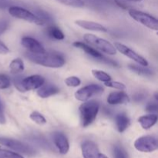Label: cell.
Instances as JSON below:
<instances>
[{
	"mask_svg": "<svg viewBox=\"0 0 158 158\" xmlns=\"http://www.w3.org/2000/svg\"><path fill=\"white\" fill-rule=\"evenodd\" d=\"M100 110V103L96 100L83 102L80 106V122L83 127H87L97 118Z\"/></svg>",
	"mask_w": 158,
	"mask_h": 158,
	"instance_id": "7a4b0ae2",
	"label": "cell"
},
{
	"mask_svg": "<svg viewBox=\"0 0 158 158\" xmlns=\"http://www.w3.org/2000/svg\"><path fill=\"white\" fill-rule=\"evenodd\" d=\"M129 69L131 70L134 71V73H136L139 74V75H142V76H151L154 74V72H153L151 69H148L147 66H137V65H133L131 64L129 65Z\"/></svg>",
	"mask_w": 158,
	"mask_h": 158,
	"instance_id": "7402d4cb",
	"label": "cell"
},
{
	"mask_svg": "<svg viewBox=\"0 0 158 158\" xmlns=\"http://www.w3.org/2000/svg\"><path fill=\"white\" fill-rule=\"evenodd\" d=\"M92 74L99 81L103 82V83H106V82L111 80L110 76L106 73V72H104V71L98 70V69H92Z\"/></svg>",
	"mask_w": 158,
	"mask_h": 158,
	"instance_id": "603a6c76",
	"label": "cell"
},
{
	"mask_svg": "<svg viewBox=\"0 0 158 158\" xmlns=\"http://www.w3.org/2000/svg\"><path fill=\"white\" fill-rule=\"evenodd\" d=\"M46 33L50 38L57 40H62L65 38L63 32L55 26H50L46 29Z\"/></svg>",
	"mask_w": 158,
	"mask_h": 158,
	"instance_id": "ffe728a7",
	"label": "cell"
},
{
	"mask_svg": "<svg viewBox=\"0 0 158 158\" xmlns=\"http://www.w3.org/2000/svg\"><path fill=\"white\" fill-rule=\"evenodd\" d=\"M65 83L66 86H69V87H77L80 85L81 80L77 77H69L65 80Z\"/></svg>",
	"mask_w": 158,
	"mask_h": 158,
	"instance_id": "4316f807",
	"label": "cell"
},
{
	"mask_svg": "<svg viewBox=\"0 0 158 158\" xmlns=\"http://www.w3.org/2000/svg\"><path fill=\"white\" fill-rule=\"evenodd\" d=\"M21 43L29 52L35 54H41L46 52L43 45L35 39L32 37H23L21 40Z\"/></svg>",
	"mask_w": 158,
	"mask_h": 158,
	"instance_id": "8fae6325",
	"label": "cell"
},
{
	"mask_svg": "<svg viewBox=\"0 0 158 158\" xmlns=\"http://www.w3.org/2000/svg\"><path fill=\"white\" fill-rule=\"evenodd\" d=\"M0 158H24L23 156L16 154V153L12 152V151H7V150L0 149Z\"/></svg>",
	"mask_w": 158,
	"mask_h": 158,
	"instance_id": "f1b7e54d",
	"label": "cell"
},
{
	"mask_svg": "<svg viewBox=\"0 0 158 158\" xmlns=\"http://www.w3.org/2000/svg\"><path fill=\"white\" fill-rule=\"evenodd\" d=\"M73 46L82 49V50L84 51L86 54H88V55L94 57V58L96 59H100L103 56V55H102L100 52H99L97 49L93 48L91 46L86 44V43H82V42H74V43H73Z\"/></svg>",
	"mask_w": 158,
	"mask_h": 158,
	"instance_id": "e0dca14e",
	"label": "cell"
},
{
	"mask_svg": "<svg viewBox=\"0 0 158 158\" xmlns=\"http://www.w3.org/2000/svg\"><path fill=\"white\" fill-rule=\"evenodd\" d=\"M146 110L148 112L150 113H154V112H157V103H149V104L146 107Z\"/></svg>",
	"mask_w": 158,
	"mask_h": 158,
	"instance_id": "1f68e13d",
	"label": "cell"
},
{
	"mask_svg": "<svg viewBox=\"0 0 158 158\" xmlns=\"http://www.w3.org/2000/svg\"><path fill=\"white\" fill-rule=\"evenodd\" d=\"M52 139L59 152L61 154H66L69 150V143L67 137L61 132H54Z\"/></svg>",
	"mask_w": 158,
	"mask_h": 158,
	"instance_id": "4fadbf2b",
	"label": "cell"
},
{
	"mask_svg": "<svg viewBox=\"0 0 158 158\" xmlns=\"http://www.w3.org/2000/svg\"><path fill=\"white\" fill-rule=\"evenodd\" d=\"M104 85L106 86H107V87L119 89V90H124V89H126V86H125L123 83H120V82L117 81H112V80H110V81L104 83Z\"/></svg>",
	"mask_w": 158,
	"mask_h": 158,
	"instance_id": "83f0119b",
	"label": "cell"
},
{
	"mask_svg": "<svg viewBox=\"0 0 158 158\" xmlns=\"http://www.w3.org/2000/svg\"><path fill=\"white\" fill-rule=\"evenodd\" d=\"M103 88L97 84H90L80 88L75 93V98L81 102L88 101L91 97L102 94Z\"/></svg>",
	"mask_w": 158,
	"mask_h": 158,
	"instance_id": "52a82bcc",
	"label": "cell"
},
{
	"mask_svg": "<svg viewBox=\"0 0 158 158\" xmlns=\"http://www.w3.org/2000/svg\"><path fill=\"white\" fill-rule=\"evenodd\" d=\"M114 46H115L117 50H118L119 52H121L122 54H123L124 56H127L128 58L131 59V60H133L134 61H135L136 63H137L139 65H140V66H148V62L147 61L146 59H144L143 56L139 55L138 53H137L135 51L131 49V48L127 47V46H125V45L120 43H115Z\"/></svg>",
	"mask_w": 158,
	"mask_h": 158,
	"instance_id": "9c48e42d",
	"label": "cell"
},
{
	"mask_svg": "<svg viewBox=\"0 0 158 158\" xmlns=\"http://www.w3.org/2000/svg\"><path fill=\"white\" fill-rule=\"evenodd\" d=\"M26 56L36 64L49 68H60L64 66L66 63L61 56L55 53L44 52L41 54H35L28 52Z\"/></svg>",
	"mask_w": 158,
	"mask_h": 158,
	"instance_id": "6da1fadb",
	"label": "cell"
},
{
	"mask_svg": "<svg viewBox=\"0 0 158 158\" xmlns=\"http://www.w3.org/2000/svg\"><path fill=\"white\" fill-rule=\"evenodd\" d=\"M157 121V116L155 114H148L139 117L138 122L144 130H149L156 124Z\"/></svg>",
	"mask_w": 158,
	"mask_h": 158,
	"instance_id": "d6986e66",
	"label": "cell"
},
{
	"mask_svg": "<svg viewBox=\"0 0 158 158\" xmlns=\"http://www.w3.org/2000/svg\"><path fill=\"white\" fill-rule=\"evenodd\" d=\"M6 123V118H5L4 114H3V110L2 109V106H0V123L1 124H4Z\"/></svg>",
	"mask_w": 158,
	"mask_h": 158,
	"instance_id": "e575fe53",
	"label": "cell"
},
{
	"mask_svg": "<svg viewBox=\"0 0 158 158\" xmlns=\"http://www.w3.org/2000/svg\"><path fill=\"white\" fill-rule=\"evenodd\" d=\"M116 126L117 131L120 133H123L127 129L130 125V118L125 113H120L116 116Z\"/></svg>",
	"mask_w": 158,
	"mask_h": 158,
	"instance_id": "ac0fdd59",
	"label": "cell"
},
{
	"mask_svg": "<svg viewBox=\"0 0 158 158\" xmlns=\"http://www.w3.org/2000/svg\"><path fill=\"white\" fill-rule=\"evenodd\" d=\"M0 144L6 146L16 152L26 154L28 156H32L35 154V151L34 148L23 142L13 139L6 138V137H0Z\"/></svg>",
	"mask_w": 158,
	"mask_h": 158,
	"instance_id": "5b68a950",
	"label": "cell"
},
{
	"mask_svg": "<svg viewBox=\"0 0 158 158\" xmlns=\"http://www.w3.org/2000/svg\"><path fill=\"white\" fill-rule=\"evenodd\" d=\"M45 83V78L40 75H32L21 80V84L25 92L39 89Z\"/></svg>",
	"mask_w": 158,
	"mask_h": 158,
	"instance_id": "30bf717a",
	"label": "cell"
},
{
	"mask_svg": "<svg viewBox=\"0 0 158 158\" xmlns=\"http://www.w3.org/2000/svg\"><path fill=\"white\" fill-rule=\"evenodd\" d=\"M114 158H127V154L123 148L120 145H115L114 147Z\"/></svg>",
	"mask_w": 158,
	"mask_h": 158,
	"instance_id": "484cf974",
	"label": "cell"
},
{
	"mask_svg": "<svg viewBox=\"0 0 158 158\" xmlns=\"http://www.w3.org/2000/svg\"><path fill=\"white\" fill-rule=\"evenodd\" d=\"M9 49L2 42L0 41V54H2V55H6V54L9 53Z\"/></svg>",
	"mask_w": 158,
	"mask_h": 158,
	"instance_id": "836d02e7",
	"label": "cell"
},
{
	"mask_svg": "<svg viewBox=\"0 0 158 158\" xmlns=\"http://www.w3.org/2000/svg\"><path fill=\"white\" fill-rule=\"evenodd\" d=\"M134 148L140 152L151 153L157 150V139L154 136H143L137 139L134 143Z\"/></svg>",
	"mask_w": 158,
	"mask_h": 158,
	"instance_id": "ba28073f",
	"label": "cell"
},
{
	"mask_svg": "<svg viewBox=\"0 0 158 158\" xmlns=\"http://www.w3.org/2000/svg\"><path fill=\"white\" fill-rule=\"evenodd\" d=\"M0 106H1V104H0Z\"/></svg>",
	"mask_w": 158,
	"mask_h": 158,
	"instance_id": "74e56055",
	"label": "cell"
},
{
	"mask_svg": "<svg viewBox=\"0 0 158 158\" xmlns=\"http://www.w3.org/2000/svg\"><path fill=\"white\" fill-rule=\"evenodd\" d=\"M75 23L77 26H80V27L83 28L84 29H87V30L95 31V32H106L108 31L107 29L105 26H103V25L93 21L78 19L76 20Z\"/></svg>",
	"mask_w": 158,
	"mask_h": 158,
	"instance_id": "5bb4252c",
	"label": "cell"
},
{
	"mask_svg": "<svg viewBox=\"0 0 158 158\" xmlns=\"http://www.w3.org/2000/svg\"><path fill=\"white\" fill-rule=\"evenodd\" d=\"M83 40L91 46H94L96 49L106 54L115 55L117 52V49L112 43L104 39L100 38L94 34H85L83 35Z\"/></svg>",
	"mask_w": 158,
	"mask_h": 158,
	"instance_id": "3957f363",
	"label": "cell"
},
{
	"mask_svg": "<svg viewBox=\"0 0 158 158\" xmlns=\"http://www.w3.org/2000/svg\"><path fill=\"white\" fill-rule=\"evenodd\" d=\"M129 15H131V18L143 26L153 30H158V21L157 19L152 15L137 9H130Z\"/></svg>",
	"mask_w": 158,
	"mask_h": 158,
	"instance_id": "8992f818",
	"label": "cell"
},
{
	"mask_svg": "<svg viewBox=\"0 0 158 158\" xmlns=\"http://www.w3.org/2000/svg\"><path fill=\"white\" fill-rule=\"evenodd\" d=\"M9 12L12 16L15 18L25 20L37 26H43L45 23L44 20L42 19L40 16L19 6H11L9 9Z\"/></svg>",
	"mask_w": 158,
	"mask_h": 158,
	"instance_id": "277c9868",
	"label": "cell"
},
{
	"mask_svg": "<svg viewBox=\"0 0 158 158\" xmlns=\"http://www.w3.org/2000/svg\"><path fill=\"white\" fill-rule=\"evenodd\" d=\"M107 103L110 105H118L127 103L130 101V98L127 94L123 91L113 92L107 97Z\"/></svg>",
	"mask_w": 158,
	"mask_h": 158,
	"instance_id": "9a60e30c",
	"label": "cell"
},
{
	"mask_svg": "<svg viewBox=\"0 0 158 158\" xmlns=\"http://www.w3.org/2000/svg\"><path fill=\"white\" fill-rule=\"evenodd\" d=\"M60 93V89L55 85L52 84H43L41 87L39 88L37 91V95L41 98H47V97L53 96Z\"/></svg>",
	"mask_w": 158,
	"mask_h": 158,
	"instance_id": "2e32d148",
	"label": "cell"
},
{
	"mask_svg": "<svg viewBox=\"0 0 158 158\" xmlns=\"http://www.w3.org/2000/svg\"><path fill=\"white\" fill-rule=\"evenodd\" d=\"M21 80L22 79L20 77H17V78H15L14 80V84H15V86L20 91V92H25L24 89H23V86H22L21 84Z\"/></svg>",
	"mask_w": 158,
	"mask_h": 158,
	"instance_id": "d6a6232c",
	"label": "cell"
},
{
	"mask_svg": "<svg viewBox=\"0 0 158 158\" xmlns=\"http://www.w3.org/2000/svg\"><path fill=\"white\" fill-rule=\"evenodd\" d=\"M127 1H131V2H140L142 0H127Z\"/></svg>",
	"mask_w": 158,
	"mask_h": 158,
	"instance_id": "d590c367",
	"label": "cell"
},
{
	"mask_svg": "<svg viewBox=\"0 0 158 158\" xmlns=\"http://www.w3.org/2000/svg\"><path fill=\"white\" fill-rule=\"evenodd\" d=\"M82 154L84 158H101L97 144L91 140H85L81 145Z\"/></svg>",
	"mask_w": 158,
	"mask_h": 158,
	"instance_id": "7c38bea8",
	"label": "cell"
},
{
	"mask_svg": "<svg viewBox=\"0 0 158 158\" xmlns=\"http://www.w3.org/2000/svg\"><path fill=\"white\" fill-rule=\"evenodd\" d=\"M9 25V21L7 19H0V35L4 33L8 29Z\"/></svg>",
	"mask_w": 158,
	"mask_h": 158,
	"instance_id": "4dcf8cb0",
	"label": "cell"
},
{
	"mask_svg": "<svg viewBox=\"0 0 158 158\" xmlns=\"http://www.w3.org/2000/svg\"><path fill=\"white\" fill-rule=\"evenodd\" d=\"M101 158H107V157H106L105 155H103V154H101Z\"/></svg>",
	"mask_w": 158,
	"mask_h": 158,
	"instance_id": "8d00e7d4",
	"label": "cell"
},
{
	"mask_svg": "<svg viewBox=\"0 0 158 158\" xmlns=\"http://www.w3.org/2000/svg\"><path fill=\"white\" fill-rule=\"evenodd\" d=\"M57 1L71 7L82 8L85 6V3L83 0H57Z\"/></svg>",
	"mask_w": 158,
	"mask_h": 158,
	"instance_id": "d4e9b609",
	"label": "cell"
},
{
	"mask_svg": "<svg viewBox=\"0 0 158 158\" xmlns=\"http://www.w3.org/2000/svg\"><path fill=\"white\" fill-rule=\"evenodd\" d=\"M29 118L39 125L46 124V118L37 111H33V112L31 113L30 115H29Z\"/></svg>",
	"mask_w": 158,
	"mask_h": 158,
	"instance_id": "cb8c5ba5",
	"label": "cell"
},
{
	"mask_svg": "<svg viewBox=\"0 0 158 158\" xmlns=\"http://www.w3.org/2000/svg\"><path fill=\"white\" fill-rule=\"evenodd\" d=\"M10 79L6 74H0V89H7L10 86Z\"/></svg>",
	"mask_w": 158,
	"mask_h": 158,
	"instance_id": "f546056e",
	"label": "cell"
},
{
	"mask_svg": "<svg viewBox=\"0 0 158 158\" xmlns=\"http://www.w3.org/2000/svg\"><path fill=\"white\" fill-rule=\"evenodd\" d=\"M9 69L12 73H19L24 70V63L19 58L14 59L9 64Z\"/></svg>",
	"mask_w": 158,
	"mask_h": 158,
	"instance_id": "44dd1931",
	"label": "cell"
}]
</instances>
